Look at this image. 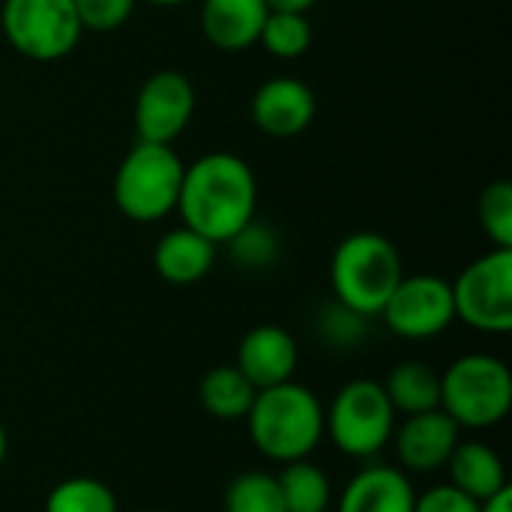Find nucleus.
I'll use <instances>...</instances> for the list:
<instances>
[{
  "instance_id": "nucleus-1",
  "label": "nucleus",
  "mask_w": 512,
  "mask_h": 512,
  "mask_svg": "<svg viewBox=\"0 0 512 512\" xmlns=\"http://www.w3.org/2000/svg\"><path fill=\"white\" fill-rule=\"evenodd\" d=\"M258 180L246 159L234 153H204L183 168L177 213L186 228L216 246H225L246 222L255 219Z\"/></svg>"
},
{
  "instance_id": "nucleus-2",
  "label": "nucleus",
  "mask_w": 512,
  "mask_h": 512,
  "mask_svg": "<svg viewBox=\"0 0 512 512\" xmlns=\"http://www.w3.org/2000/svg\"><path fill=\"white\" fill-rule=\"evenodd\" d=\"M249 435L261 456L288 465L309 459L324 438V405L321 399L294 381L258 390L249 414Z\"/></svg>"
},
{
  "instance_id": "nucleus-3",
  "label": "nucleus",
  "mask_w": 512,
  "mask_h": 512,
  "mask_svg": "<svg viewBox=\"0 0 512 512\" xmlns=\"http://www.w3.org/2000/svg\"><path fill=\"white\" fill-rule=\"evenodd\" d=\"M405 276L402 255L390 237L378 231L348 234L330 258L333 300L366 318H378L393 288Z\"/></svg>"
},
{
  "instance_id": "nucleus-4",
  "label": "nucleus",
  "mask_w": 512,
  "mask_h": 512,
  "mask_svg": "<svg viewBox=\"0 0 512 512\" xmlns=\"http://www.w3.org/2000/svg\"><path fill=\"white\" fill-rule=\"evenodd\" d=\"M183 159L174 144L138 141L114 171V204L117 210L138 225L159 222L177 210Z\"/></svg>"
},
{
  "instance_id": "nucleus-5",
  "label": "nucleus",
  "mask_w": 512,
  "mask_h": 512,
  "mask_svg": "<svg viewBox=\"0 0 512 512\" xmlns=\"http://www.w3.org/2000/svg\"><path fill=\"white\" fill-rule=\"evenodd\" d=\"M510 408L512 372L492 354H465L441 375V411L459 429H492Z\"/></svg>"
},
{
  "instance_id": "nucleus-6",
  "label": "nucleus",
  "mask_w": 512,
  "mask_h": 512,
  "mask_svg": "<svg viewBox=\"0 0 512 512\" xmlns=\"http://www.w3.org/2000/svg\"><path fill=\"white\" fill-rule=\"evenodd\" d=\"M396 432V411L378 381H348L324 411V435L351 459L378 456Z\"/></svg>"
},
{
  "instance_id": "nucleus-7",
  "label": "nucleus",
  "mask_w": 512,
  "mask_h": 512,
  "mask_svg": "<svg viewBox=\"0 0 512 512\" xmlns=\"http://www.w3.org/2000/svg\"><path fill=\"white\" fill-rule=\"evenodd\" d=\"M0 30L21 57L36 63L69 57L84 36L72 0H0Z\"/></svg>"
},
{
  "instance_id": "nucleus-8",
  "label": "nucleus",
  "mask_w": 512,
  "mask_h": 512,
  "mask_svg": "<svg viewBox=\"0 0 512 512\" xmlns=\"http://www.w3.org/2000/svg\"><path fill=\"white\" fill-rule=\"evenodd\" d=\"M453 288L456 318L477 333L507 336L512 330V249H492L471 261Z\"/></svg>"
},
{
  "instance_id": "nucleus-9",
  "label": "nucleus",
  "mask_w": 512,
  "mask_h": 512,
  "mask_svg": "<svg viewBox=\"0 0 512 512\" xmlns=\"http://www.w3.org/2000/svg\"><path fill=\"white\" fill-rule=\"evenodd\" d=\"M381 318L402 339H435L456 321L453 288L447 279L432 273L402 276L390 300L384 303Z\"/></svg>"
},
{
  "instance_id": "nucleus-10",
  "label": "nucleus",
  "mask_w": 512,
  "mask_h": 512,
  "mask_svg": "<svg viewBox=\"0 0 512 512\" xmlns=\"http://www.w3.org/2000/svg\"><path fill=\"white\" fill-rule=\"evenodd\" d=\"M195 114V87L177 69L153 72L135 96V132L138 141L174 144Z\"/></svg>"
},
{
  "instance_id": "nucleus-11",
  "label": "nucleus",
  "mask_w": 512,
  "mask_h": 512,
  "mask_svg": "<svg viewBox=\"0 0 512 512\" xmlns=\"http://www.w3.org/2000/svg\"><path fill=\"white\" fill-rule=\"evenodd\" d=\"M459 441L462 429L441 408L405 417V423L393 432L396 459L405 474H435L447 468V459Z\"/></svg>"
},
{
  "instance_id": "nucleus-12",
  "label": "nucleus",
  "mask_w": 512,
  "mask_h": 512,
  "mask_svg": "<svg viewBox=\"0 0 512 512\" xmlns=\"http://www.w3.org/2000/svg\"><path fill=\"white\" fill-rule=\"evenodd\" d=\"M318 114L315 90L291 75L264 81L252 96V123L270 138H294L312 126Z\"/></svg>"
},
{
  "instance_id": "nucleus-13",
  "label": "nucleus",
  "mask_w": 512,
  "mask_h": 512,
  "mask_svg": "<svg viewBox=\"0 0 512 512\" xmlns=\"http://www.w3.org/2000/svg\"><path fill=\"white\" fill-rule=\"evenodd\" d=\"M297 363H300L297 339L279 324H258L240 339L234 366L249 378L255 390H267L294 381Z\"/></svg>"
},
{
  "instance_id": "nucleus-14",
  "label": "nucleus",
  "mask_w": 512,
  "mask_h": 512,
  "mask_svg": "<svg viewBox=\"0 0 512 512\" xmlns=\"http://www.w3.org/2000/svg\"><path fill=\"white\" fill-rule=\"evenodd\" d=\"M270 15L267 0H201V30L219 51H246Z\"/></svg>"
},
{
  "instance_id": "nucleus-15",
  "label": "nucleus",
  "mask_w": 512,
  "mask_h": 512,
  "mask_svg": "<svg viewBox=\"0 0 512 512\" xmlns=\"http://www.w3.org/2000/svg\"><path fill=\"white\" fill-rule=\"evenodd\" d=\"M417 492L402 468L369 465L342 492L339 512H414Z\"/></svg>"
},
{
  "instance_id": "nucleus-16",
  "label": "nucleus",
  "mask_w": 512,
  "mask_h": 512,
  "mask_svg": "<svg viewBox=\"0 0 512 512\" xmlns=\"http://www.w3.org/2000/svg\"><path fill=\"white\" fill-rule=\"evenodd\" d=\"M216 249H219L216 243L180 225L159 237L153 249V267L168 285H195L213 270Z\"/></svg>"
},
{
  "instance_id": "nucleus-17",
  "label": "nucleus",
  "mask_w": 512,
  "mask_h": 512,
  "mask_svg": "<svg viewBox=\"0 0 512 512\" xmlns=\"http://www.w3.org/2000/svg\"><path fill=\"white\" fill-rule=\"evenodd\" d=\"M447 471L450 483L480 504L510 486L504 459L483 441H459L447 459Z\"/></svg>"
},
{
  "instance_id": "nucleus-18",
  "label": "nucleus",
  "mask_w": 512,
  "mask_h": 512,
  "mask_svg": "<svg viewBox=\"0 0 512 512\" xmlns=\"http://www.w3.org/2000/svg\"><path fill=\"white\" fill-rule=\"evenodd\" d=\"M393 411L414 417L441 408V375L420 360H408L390 369L387 381L381 384Z\"/></svg>"
},
{
  "instance_id": "nucleus-19",
  "label": "nucleus",
  "mask_w": 512,
  "mask_h": 512,
  "mask_svg": "<svg viewBox=\"0 0 512 512\" xmlns=\"http://www.w3.org/2000/svg\"><path fill=\"white\" fill-rule=\"evenodd\" d=\"M258 390L249 384V378L231 363V366H213L201 384H198V402L201 408L216 420H246Z\"/></svg>"
},
{
  "instance_id": "nucleus-20",
  "label": "nucleus",
  "mask_w": 512,
  "mask_h": 512,
  "mask_svg": "<svg viewBox=\"0 0 512 512\" xmlns=\"http://www.w3.org/2000/svg\"><path fill=\"white\" fill-rule=\"evenodd\" d=\"M279 489H282V501L288 512H327L333 501V486L330 477L312 465L309 459H297L282 465V471L276 474Z\"/></svg>"
},
{
  "instance_id": "nucleus-21",
  "label": "nucleus",
  "mask_w": 512,
  "mask_h": 512,
  "mask_svg": "<svg viewBox=\"0 0 512 512\" xmlns=\"http://www.w3.org/2000/svg\"><path fill=\"white\" fill-rule=\"evenodd\" d=\"M258 42L276 60H297L312 48V24L306 12H270Z\"/></svg>"
},
{
  "instance_id": "nucleus-22",
  "label": "nucleus",
  "mask_w": 512,
  "mask_h": 512,
  "mask_svg": "<svg viewBox=\"0 0 512 512\" xmlns=\"http://www.w3.org/2000/svg\"><path fill=\"white\" fill-rule=\"evenodd\" d=\"M45 512H120V504L102 480L69 477L48 492Z\"/></svg>"
},
{
  "instance_id": "nucleus-23",
  "label": "nucleus",
  "mask_w": 512,
  "mask_h": 512,
  "mask_svg": "<svg viewBox=\"0 0 512 512\" xmlns=\"http://www.w3.org/2000/svg\"><path fill=\"white\" fill-rule=\"evenodd\" d=\"M225 512H288L279 480L267 471H246L225 489Z\"/></svg>"
},
{
  "instance_id": "nucleus-24",
  "label": "nucleus",
  "mask_w": 512,
  "mask_h": 512,
  "mask_svg": "<svg viewBox=\"0 0 512 512\" xmlns=\"http://www.w3.org/2000/svg\"><path fill=\"white\" fill-rule=\"evenodd\" d=\"M225 246H228L231 261L243 270H267L279 261V252H282L279 234L258 219L246 222Z\"/></svg>"
},
{
  "instance_id": "nucleus-25",
  "label": "nucleus",
  "mask_w": 512,
  "mask_h": 512,
  "mask_svg": "<svg viewBox=\"0 0 512 512\" xmlns=\"http://www.w3.org/2000/svg\"><path fill=\"white\" fill-rule=\"evenodd\" d=\"M477 219L495 249H512V183L495 180L480 192Z\"/></svg>"
},
{
  "instance_id": "nucleus-26",
  "label": "nucleus",
  "mask_w": 512,
  "mask_h": 512,
  "mask_svg": "<svg viewBox=\"0 0 512 512\" xmlns=\"http://www.w3.org/2000/svg\"><path fill=\"white\" fill-rule=\"evenodd\" d=\"M366 321H369L366 315H360L351 306L333 300L318 315V333L336 348H354V345H360L366 339Z\"/></svg>"
},
{
  "instance_id": "nucleus-27",
  "label": "nucleus",
  "mask_w": 512,
  "mask_h": 512,
  "mask_svg": "<svg viewBox=\"0 0 512 512\" xmlns=\"http://www.w3.org/2000/svg\"><path fill=\"white\" fill-rule=\"evenodd\" d=\"M72 3H75L78 21L84 30L111 33L129 21L138 0H72Z\"/></svg>"
},
{
  "instance_id": "nucleus-28",
  "label": "nucleus",
  "mask_w": 512,
  "mask_h": 512,
  "mask_svg": "<svg viewBox=\"0 0 512 512\" xmlns=\"http://www.w3.org/2000/svg\"><path fill=\"white\" fill-rule=\"evenodd\" d=\"M414 512H480V501H474L453 483H444L417 495Z\"/></svg>"
},
{
  "instance_id": "nucleus-29",
  "label": "nucleus",
  "mask_w": 512,
  "mask_h": 512,
  "mask_svg": "<svg viewBox=\"0 0 512 512\" xmlns=\"http://www.w3.org/2000/svg\"><path fill=\"white\" fill-rule=\"evenodd\" d=\"M480 512H512V489H501L498 495H492L489 501L480 504Z\"/></svg>"
},
{
  "instance_id": "nucleus-30",
  "label": "nucleus",
  "mask_w": 512,
  "mask_h": 512,
  "mask_svg": "<svg viewBox=\"0 0 512 512\" xmlns=\"http://www.w3.org/2000/svg\"><path fill=\"white\" fill-rule=\"evenodd\" d=\"M318 0H267L270 12H309Z\"/></svg>"
},
{
  "instance_id": "nucleus-31",
  "label": "nucleus",
  "mask_w": 512,
  "mask_h": 512,
  "mask_svg": "<svg viewBox=\"0 0 512 512\" xmlns=\"http://www.w3.org/2000/svg\"><path fill=\"white\" fill-rule=\"evenodd\" d=\"M6 453H9V435H6V426H3V420H0V468H3V462H6Z\"/></svg>"
},
{
  "instance_id": "nucleus-32",
  "label": "nucleus",
  "mask_w": 512,
  "mask_h": 512,
  "mask_svg": "<svg viewBox=\"0 0 512 512\" xmlns=\"http://www.w3.org/2000/svg\"><path fill=\"white\" fill-rule=\"evenodd\" d=\"M144 3H153V6H180V3H189V0H144Z\"/></svg>"
},
{
  "instance_id": "nucleus-33",
  "label": "nucleus",
  "mask_w": 512,
  "mask_h": 512,
  "mask_svg": "<svg viewBox=\"0 0 512 512\" xmlns=\"http://www.w3.org/2000/svg\"><path fill=\"white\" fill-rule=\"evenodd\" d=\"M138 512H159V510H138Z\"/></svg>"
}]
</instances>
